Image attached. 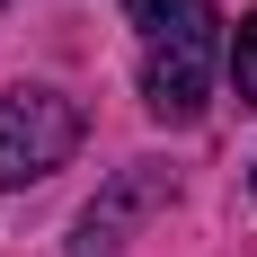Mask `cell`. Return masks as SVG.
Segmentation results:
<instances>
[{"label": "cell", "instance_id": "obj_1", "mask_svg": "<svg viewBox=\"0 0 257 257\" xmlns=\"http://www.w3.org/2000/svg\"><path fill=\"white\" fill-rule=\"evenodd\" d=\"M142 27V98L160 124H195L213 98V9L204 0H124Z\"/></svg>", "mask_w": 257, "mask_h": 257}, {"label": "cell", "instance_id": "obj_2", "mask_svg": "<svg viewBox=\"0 0 257 257\" xmlns=\"http://www.w3.org/2000/svg\"><path fill=\"white\" fill-rule=\"evenodd\" d=\"M80 151V106L62 89H9L0 98V186H36Z\"/></svg>", "mask_w": 257, "mask_h": 257}, {"label": "cell", "instance_id": "obj_3", "mask_svg": "<svg viewBox=\"0 0 257 257\" xmlns=\"http://www.w3.org/2000/svg\"><path fill=\"white\" fill-rule=\"evenodd\" d=\"M169 204V169H151V160H133L124 178L106 186L98 204L80 213V231H71V257H115L133 239V222H142V213H160Z\"/></svg>", "mask_w": 257, "mask_h": 257}, {"label": "cell", "instance_id": "obj_4", "mask_svg": "<svg viewBox=\"0 0 257 257\" xmlns=\"http://www.w3.org/2000/svg\"><path fill=\"white\" fill-rule=\"evenodd\" d=\"M231 89H239V106H257V9L239 18V36H231Z\"/></svg>", "mask_w": 257, "mask_h": 257}]
</instances>
